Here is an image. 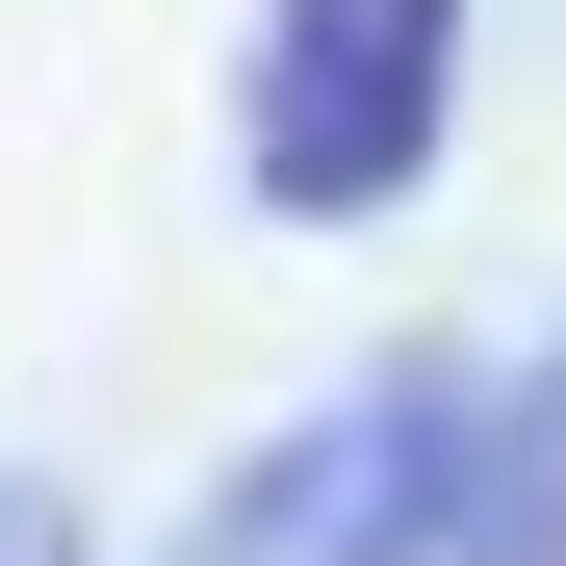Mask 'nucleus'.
<instances>
[{
  "label": "nucleus",
  "mask_w": 566,
  "mask_h": 566,
  "mask_svg": "<svg viewBox=\"0 0 566 566\" xmlns=\"http://www.w3.org/2000/svg\"><path fill=\"white\" fill-rule=\"evenodd\" d=\"M438 77H463V0H283L258 27V207H387L438 155Z\"/></svg>",
  "instance_id": "obj_1"
}]
</instances>
